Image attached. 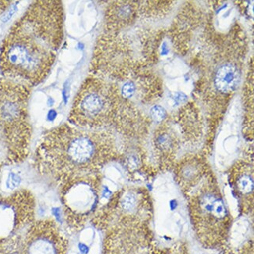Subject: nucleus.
Masks as SVG:
<instances>
[{
    "mask_svg": "<svg viewBox=\"0 0 254 254\" xmlns=\"http://www.w3.org/2000/svg\"><path fill=\"white\" fill-rule=\"evenodd\" d=\"M35 201L29 191H16L0 198V243L27 229L35 221Z\"/></svg>",
    "mask_w": 254,
    "mask_h": 254,
    "instance_id": "obj_8",
    "label": "nucleus"
},
{
    "mask_svg": "<svg viewBox=\"0 0 254 254\" xmlns=\"http://www.w3.org/2000/svg\"><path fill=\"white\" fill-rule=\"evenodd\" d=\"M121 98L118 88L97 77H89L77 92L69 115L73 126L86 129L115 126L122 132L129 131L132 108Z\"/></svg>",
    "mask_w": 254,
    "mask_h": 254,
    "instance_id": "obj_3",
    "label": "nucleus"
},
{
    "mask_svg": "<svg viewBox=\"0 0 254 254\" xmlns=\"http://www.w3.org/2000/svg\"><path fill=\"white\" fill-rule=\"evenodd\" d=\"M185 195L188 200L191 225L199 243L207 249L224 247L232 227V217L213 176L206 175Z\"/></svg>",
    "mask_w": 254,
    "mask_h": 254,
    "instance_id": "obj_4",
    "label": "nucleus"
},
{
    "mask_svg": "<svg viewBox=\"0 0 254 254\" xmlns=\"http://www.w3.org/2000/svg\"><path fill=\"white\" fill-rule=\"evenodd\" d=\"M175 138L168 131H161L155 137V145L157 150L163 154L172 153L175 148Z\"/></svg>",
    "mask_w": 254,
    "mask_h": 254,
    "instance_id": "obj_14",
    "label": "nucleus"
},
{
    "mask_svg": "<svg viewBox=\"0 0 254 254\" xmlns=\"http://www.w3.org/2000/svg\"><path fill=\"white\" fill-rule=\"evenodd\" d=\"M206 167L198 157H192L181 161L176 170V180L183 194L190 192L206 177Z\"/></svg>",
    "mask_w": 254,
    "mask_h": 254,
    "instance_id": "obj_11",
    "label": "nucleus"
},
{
    "mask_svg": "<svg viewBox=\"0 0 254 254\" xmlns=\"http://www.w3.org/2000/svg\"><path fill=\"white\" fill-rule=\"evenodd\" d=\"M240 78V70L234 64H222L214 74V84L222 94H230L237 88Z\"/></svg>",
    "mask_w": 254,
    "mask_h": 254,
    "instance_id": "obj_13",
    "label": "nucleus"
},
{
    "mask_svg": "<svg viewBox=\"0 0 254 254\" xmlns=\"http://www.w3.org/2000/svg\"><path fill=\"white\" fill-rule=\"evenodd\" d=\"M69 242L51 218L37 220L26 230L21 254H67Z\"/></svg>",
    "mask_w": 254,
    "mask_h": 254,
    "instance_id": "obj_9",
    "label": "nucleus"
},
{
    "mask_svg": "<svg viewBox=\"0 0 254 254\" xmlns=\"http://www.w3.org/2000/svg\"><path fill=\"white\" fill-rule=\"evenodd\" d=\"M56 116H57V112H56L55 110H50L49 111L48 115H47V119L49 121H54Z\"/></svg>",
    "mask_w": 254,
    "mask_h": 254,
    "instance_id": "obj_19",
    "label": "nucleus"
},
{
    "mask_svg": "<svg viewBox=\"0 0 254 254\" xmlns=\"http://www.w3.org/2000/svg\"><path fill=\"white\" fill-rule=\"evenodd\" d=\"M150 115L156 122H162L166 118L167 113L161 106L156 105L152 107L151 110H150Z\"/></svg>",
    "mask_w": 254,
    "mask_h": 254,
    "instance_id": "obj_17",
    "label": "nucleus"
},
{
    "mask_svg": "<svg viewBox=\"0 0 254 254\" xmlns=\"http://www.w3.org/2000/svg\"><path fill=\"white\" fill-rule=\"evenodd\" d=\"M119 155L115 137L110 131L67 123L46 131L37 149L41 172L60 186L77 178L98 175Z\"/></svg>",
    "mask_w": 254,
    "mask_h": 254,
    "instance_id": "obj_2",
    "label": "nucleus"
},
{
    "mask_svg": "<svg viewBox=\"0 0 254 254\" xmlns=\"http://www.w3.org/2000/svg\"><path fill=\"white\" fill-rule=\"evenodd\" d=\"M21 183L20 175L14 172H9L6 181V188L9 190H14L18 188Z\"/></svg>",
    "mask_w": 254,
    "mask_h": 254,
    "instance_id": "obj_16",
    "label": "nucleus"
},
{
    "mask_svg": "<svg viewBox=\"0 0 254 254\" xmlns=\"http://www.w3.org/2000/svg\"><path fill=\"white\" fill-rule=\"evenodd\" d=\"M27 87L14 81H0V157L8 162L28 153L32 127L28 120Z\"/></svg>",
    "mask_w": 254,
    "mask_h": 254,
    "instance_id": "obj_5",
    "label": "nucleus"
},
{
    "mask_svg": "<svg viewBox=\"0 0 254 254\" xmlns=\"http://www.w3.org/2000/svg\"><path fill=\"white\" fill-rule=\"evenodd\" d=\"M137 86L135 83L131 80L126 81L119 90V95L124 100H130L136 93Z\"/></svg>",
    "mask_w": 254,
    "mask_h": 254,
    "instance_id": "obj_15",
    "label": "nucleus"
},
{
    "mask_svg": "<svg viewBox=\"0 0 254 254\" xmlns=\"http://www.w3.org/2000/svg\"><path fill=\"white\" fill-rule=\"evenodd\" d=\"M17 3H19V2H15L14 4H12L10 7H9V9H8V11L4 14L3 17L1 19L2 23H5V24L7 23L8 21L11 20L12 17L14 16L15 13H17V10H18V7H17V6H18V4Z\"/></svg>",
    "mask_w": 254,
    "mask_h": 254,
    "instance_id": "obj_18",
    "label": "nucleus"
},
{
    "mask_svg": "<svg viewBox=\"0 0 254 254\" xmlns=\"http://www.w3.org/2000/svg\"><path fill=\"white\" fill-rule=\"evenodd\" d=\"M103 254H178L157 244L149 221L119 220L106 229Z\"/></svg>",
    "mask_w": 254,
    "mask_h": 254,
    "instance_id": "obj_6",
    "label": "nucleus"
},
{
    "mask_svg": "<svg viewBox=\"0 0 254 254\" xmlns=\"http://www.w3.org/2000/svg\"><path fill=\"white\" fill-rule=\"evenodd\" d=\"M54 103V100L52 99V98H49L48 99V105L52 106L53 105V103Z\"/></svg>",
    "mask_w": 254,
    "mask_h": 254,
    "instance_id": "obj_20",
    "label": "nucleus"
},
{
    "mask_svg": "<svg viewBox=\"0 0 254 254\" xmlns=\"http://www.w3.org/2000/svg\"><path fill=\"white\" fill-rule=\"evenodd\" d=\"M61 201L66 224L79 230L92 221L98 210L101 182L96 175L77 178L61 185Z\"/></svg>",
    "mask_w": 254,
    "mask_h": 254,
    "instance_id": "obj_7",
    "label": "nucleus"
},
{
    "mask_svg": "<svg viewBox=\"0 0 254 254\" xmlns=\"http://www.w3.org/2000/svg\"><path fill=\"white\" fill-rule=\"evenodd\" d=\"M63 39L62 2H34L3 41L0 66L4 75L37 85L51 70Z\"/></svg>",
    "mask_w": 254,
    "mask_h": 254,
    "instance_id": "obj_1",
    "label": "nucleus"
},
{
    "mask_svg": "<svg viewBox=\"0 0 254 254\" xmlns=\"http://www.w3.org/2000/svg\"><path fill=\"white\" fill-rule=\"evenodd\" d=\"M229 183L237 198L240 210L244 214L252 211L254 207V172L251 164H238L229 175Z\"/></svg>",
    "mask_w": 254,
    "mask_h": 254,
    "instance_id": "obj_10",
    "label": "nucleus"
},
{
    "mask_svg": "<svg viewBox=\"0 0 254 254\" xmlns=\"http://www.w3.org/2000/svg\"><path fill=\"white\" fill-rule=\"evenodd\" d=\"M134 2H115L107 9V23L110 30H119L130 24L136 13Z\"/></svg>",
    "mask_w": 254,
    "mask_h": 254,
    "instance_id": "obj_12",
    "label": "nucleus"
}]
</instances>
